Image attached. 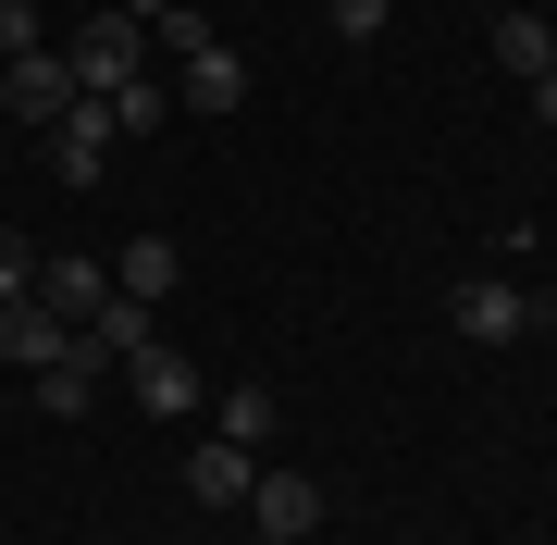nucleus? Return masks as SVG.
Wrapping results in <instances>:
<instances>
[{
  "label": "nucleus",
  "mask_w": 557,
  "mask_h": 545,
  "mask_svg": "<svg viewBox=\"0 0 557 545\" xmlns=\"http://www.w3.org/2000/svg\"><path fill=\"white\" fill-rule=\"evenodd\" d=\"M322 13H335V38H384V13H397V0H322Z\"/></svg>",
  "instance_id": "a211bd4d"
},
{
  "label": "nucleus",
  "mask_w": 557,
  "mask_h": 545,
  "mask_svg": "<svg viewBox=\"0 0 557 545\" xmlns=\"http://www.w3.org/2000/svg\"><path fill=\"white\" fill-rule=\"evenodd\" d=\"M62 347H75V323H62V310H38V298L0 310V360H13V372H50Z\"/></svg>",
  "instance_id": "6e6552de"
},
{
  "label": "nucleus",
  "mask_w": 557,
  "mask_h": 545,
  "mask_svg": "<svg viewBox=\"0 0 557 545\" xmlns=\"http://www.w3.org/2000/svg\"><path fill=\"white\" fill-rule=\"evenodd\" d=\"M100 112H112V137H161V124H174V87L124 75V87H100Z\"/></svg>",
  "instance_id": "2eb2a0df"
},
{
  "label": "nucleus",
  "mask_w": 557,
  "mask_h": 545,
  "mask_svg": "<svg viewBox=\"0 0 557 545\" xmlns=\"http://www.w3.org/2000/svg\"><path fill=\"white\" fill-rule=\"evenodd\" d=\"M112 285H124V298H149V310H161V298H174V285H186L174 236H124V248H112Z\"/></svg>",
  "instance_id": "9d476101"
},
{
  "label": "nucleus",
  "mask_w": 557,
  "mask_h": 545,
  "mask_svg": "<svg viewBox=\"0 0 557 545\" xmlns=\"http://www.w3.org/2000/svg\"><path fill=\"white\" fill-rule=\"evenodd\" d=\"M124 384H137V409H161V422H186V409H199V360H174V347H137Z\"/></svg>",
  "instance_id": "0eeeda50"
},
{
  "label": "nucleus",
  "mask_w": 557,
  "mask_h": 545,
  "mask_svg": "<svg viewBox=\"0 0 557 545\" xmlns=\"http://www.w3.org/2000/svg\"><path fill=\"white\" fill-rule=\"evenodd\" d=\"M100 149H112V112H100V100H75V112L50 124V174H62V186H100Z\"/></svg>",
  "instance_id": "423d86ee"
},
{
  "label": "nucleus",
  "mask_w": 557,
  "mask_h": 545,
  "mask_svg": "<svg viewBox=\"0 0 557 545\" xmlns=\"http://www.w3.org/2000/svg\"><path fill=\"white\" fill-rule=\"evenodd\" d=\"M13 298H38V248H25L13 223H0V310H13Z\"/></svg>",
  "instance_id": "f3484780"
},
{
  "label": "nucleus",
  "mask_w": 557,
  "mask_h": 545,
  "mask_svg": "<svg viewBox=\"0 0 557 545\" xmlns=\"http://www.w3.org/2000/svg\"><path fill=\"white\" fill-rule=\"evenodd\" d=\"M236 100H248V50L236 38H199L186 75H174V112H236Z\"/></svg>",
  "instance_id": "20e7f679"
},
{
  "label": "nucleus",
  "mask_w": 557,
  "mask_h": 545,
  "mask_svg": "<svg viewBox=\"0 0 557 545\" xmlns=\"http://www.w3.org/2000/svg\"><path fill=\"white\" fill-rule=\"evenodd\" d=\"M496 75H520V87H533V75H557V38H545L533 13H496Z\"/></svg>",
  "instance_id": "dca6fc26"
},
{
  "label": "nucleus",
  "mask_w": 557,
  "mask_h": 545,
  "mask_svg": "<svg viewBox=\"0 0 557 545\" xmlns=\"http://www.w3.org/2000/svg\"><path fill=\"white\" fill-rule=\"evenodd\" d=\"M62 62H75V87H87V100H100V87H124V75H149V25L124 13V0H100V13L75 25V50H62Z\"/></svg>",
  "instance_id": "f257e3e1"
},
{
  "label": "nucleus",
  "mask_w": 557,
  "mask_h": 545,
  "mask_svg": "<svg viewBox=\"0 0 557 545\" xmlns=\"http://www.w3.org/2000/svg\"><path fill=\"white\" fill-rule=\"evenodd\" d=\"M100 298H112V273H100V261H75V248L50 261V248H38V310H62V323H87Z\"/></svg>",
  "instance_id": "1a4fd4ad"
},
{
  "label": "nucleus",
  "mask_w": 557,
  "mask_h": 545,
  "mask_svg": "<svg viewBox=\"0 0 557 545\" xmlns=\"http://www.w3.org/2000/svg\"><path fill=\"white\" fill-rule=\"evenodd\" d=\"M248 545H298V533H248Z\"/></svg>",
  "instance_id": "6ab92c4d"
},
{
  "label": "nucleus",
  "mask_w": 557,
  "mask_h": 545,
  "mask_svg": "<svg viewBox=\"0 0 557 545\" xmlns=\"http://www.w3.org/2000/svg\"><path fill=\"white\" fill-rule=\"evenodd\" d=\"M75 100H87V87H75L62 50H13V62H0V124H38V137H50Z\"/></svg>",
  "instance_id": "f03ea898"
},
{
  "label": "nucleus",
  "mask_w": 557,
  "mask_h": 545,
  "mask_svg": "<svg viewBox=\"0 0 557 545\" xmlns=\"http://www.w3.org/2000/svg\"><path fill=\"white\" fill-rule=\"evenodd\" d=\"M322 508H335V496H322V471H260V484H248V521L260 533H322Z\"/></svg>",
  "instance_id": "39448f33"
},
{
  "label": "nucleus",
  "mask_w": 557,
  "mask_h": 545,
  "mask_svg": "<svg viewBox=\"0 0 557 545\" xmlns=\"http://www.w3.org/2000/svg\"><path fill=\"white\" fill-rule=\"evenodd\" d=\"M87 347H100V360H137V347H161V323H149V298H124V285H112V298L100 310H87V323H75Z\"/></svg>",
  "instance_id": "f8f14e48"
},
{
  "label": "nucleus",
  "mask_w": 557,
  "mask_h": 545,
  "mask_svg": "<svg viewBox=\"0 0 557 545\" xmlns=\"http://www.w3.org/2000/svg\"><path fill=\"white\" fill-rule=\"evenodd\" d=\"M248 484H260V459H248V446H199V459H186V496H199V508H248Z\"/></svg>",
  "instance_id": "9b49d317"
},
{
  "label": "nucleus",
  "mask_w": 557,
  "mask_h": 545,
  "mask_svg": "<svg viewBox=\"0 0 557 545\" xmlns=\"http://www.w3.org/2000/svg\"><path fill=\"white\" fill-rule=\"evenodd\" d=\"M446 323L471 335V347H508V335H533V285H508V273H458V285H446Z\"/></svg>",
  "instance_id": "7ed1b4c3"
},
{
  "label": "nucleus",
  "mask_w": 557,
  "mask_h": 545,
  "mask_svg": "<svg viewBox=\"0 0 557 545\" xmlns=\"http://www.w3.org/2000/svg\"><path fill=\"white\" fill-rule=\"evenodd\" d=\"M87 384H100V347L75 335V347H62V360L38 372V409H50V422H75V409H87Z\"/></svg>",
  "instance_id": "4468645a"
},
{
  "label": "nucleus",
  "mask_w": 557,
  "mask_h": 545,
  "mask_svg": "<svg viewBox=\"0 0 557 545\" xmlns=\"http://www.w3.org/2000/svg\"><path fill=\"white\" fill-rule=\"evenodd\" d=\"M273 422H285L273 384H223V446H248V459H260V446H273Z\"/></svg>",
  "instance_id": "ddd939ff"
}]
</instances>
